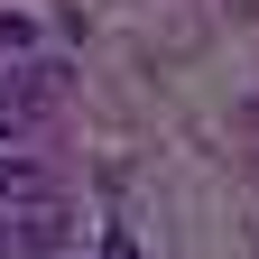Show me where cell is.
Segmentation results:
<instances>
[{
  "label": "cell",
  "mask_w": 259,
  "mask_h": 259,
  "mask_svg": "<svg viewBox=\"0 0 259 259\" xmlns=\"http://www.w3.org/2000/svg\"><path fill=\"white\" fill-rule=\"evenodd\" d=\"M65 102V65H0V148H19V139H37V130L56 120Z\"/></svg>",
  "instance_id": "1"
},
{
  "label": "cell",
  "mask_w": 259,
  "mask_h": 259,
  "mask_svg": "<svg viewBox=\"0 0 259 259\" xmlns=\"http://www.w3.org/2000/svg\"><path fill=\"white\" fill-rule=\"evenodd\" d=\"M0 204H56V176L37 167V157H10V148H0Z\"/></svg>",
  "instance_id": "2"
},
{
  "label": "cell",
  "mask_w": 259,
  "mask_h": 259,
  "mask_svg": "<svg viewBox=\"0 0 259 259\" xmlns=\"http://www.w3.org/2000/svg\"><path fill=\"white\" fill-rule=\"evenodd\" d=\"M102 259H139V241H130V232H102Z\"/></svg>",
  "instance_id": "3"
}]
</instances>
